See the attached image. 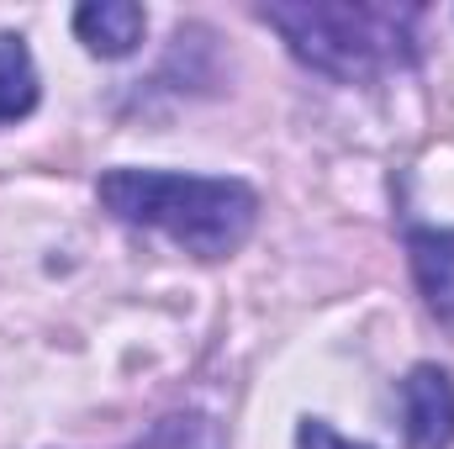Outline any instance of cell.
Here are the masks:
<instances>
[{
    "mask_svg": "<svg viewBox=\"0 0 454 449\" xmlns=\"http://www.w3.org/2000/svg\"><path fill=\"white\" fill-rule=\"evenodd\" d=\"M74 32H80V43H85L96 59H127V53L143 43L148 16H143V5H132V0H90V5L74 11Z\"/></svg>",
    "mask_w": 454,
    "mask_h": 449,
    "instance_id": "5b68a950",
    "label": "cell"
},
{
    "mask_svg": "<svg viewBox=\"0 0 454 449\" xmlns=\"http://www.w3.org/2000/svg\"><path fill=\"white\" fill-rule=\"evenodd\" d=\"M296 449H370L359 445V439H343V434H333L323 418H307L301 429H296Z\"/></svg>",
    "mask_w": 454,
    "mask_h": 449,
    "instance_id": "52a82bcc",
    "label": "cell"
},
{
    "mask_svg": "<svg viewBox=\"0 0 454 449\" xmlns=\"http://www.w3.org/2000/svg\"><path fill=\"white\" fill-rule=\"evenodd\" d=\"M407 254H412V275L428 312L444 328H454V227H412Z\"/></svg>",
    "mask_w": 454,
    "mask_h": 449,
    "instance_id": "277c9868",
    "label": "cell"
},
{
    "mask_svg": "<svg viewBox=\"0 0 454 449\" xmlns=\"http://www.w3.org/2000/svg\"><path fill=\"white\" fill-rule=\"evenodd\" d=\"M37 106V64L16 32H0V127L32 116Z\"/></svg>",
    "mask_w": 454,
    "mask_h": 449,
    "instance_id": "8992f818",
    "label": "cell"
},
{
    "mask_svg": "<svg viewBox=\"0 0 454 449\" xmlns=\"http://www.w3.org/2000/svg\"><path fill=\"white\" fill-rule=\"evenodd\" d=\"M116 223L153 227L196 259H227L243 248L259 217V196L243 180L169 175V169H112L96 185Z\"/></svg>",
    "mask_w": 454,
    "mask_h": 449,
    "instance_id": "6da1fadb",
    "label": "cell"
},
{
    "mask_svg": "<svg viewBox=\"0 0 454 449\" xmlns=\"http://www.w3.org/2000/svg\"><path fill=\"white\" fill-rule=\"evenodd\" d=\"M286 43L291 53L339 80V85H375L386 75H402L418 59V5H323V0H301V5H264L259 11Z\"/></svg>",
    "mask_w": 454,
    "mask_h": 449,
    "instance_id": "7a4b0ae2",
    "label": "cell"
},
{
    "mask_svg": "<svg viewBox=\"0 0 454 449\" xmlns=\"http://www.w3.org/2000/svg\"><path fill=\"white\" fill-rule=\"evenodd\" d=\"M402 429H407V449L454 445V375L450 370L418 365L402 381Z\"/></svg>",
    "mask_w": 454,
    "mask_h": 449,
    "instance_id": "3957f363",
    "label": "cell"
}]
</instances>
